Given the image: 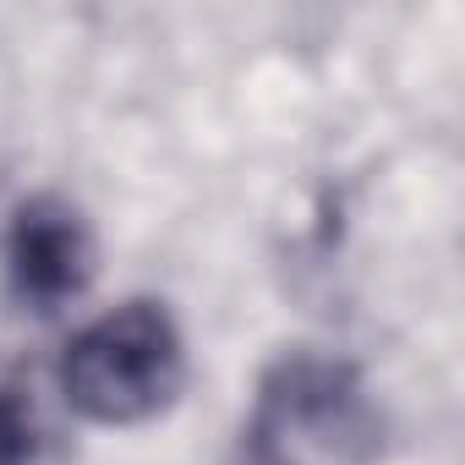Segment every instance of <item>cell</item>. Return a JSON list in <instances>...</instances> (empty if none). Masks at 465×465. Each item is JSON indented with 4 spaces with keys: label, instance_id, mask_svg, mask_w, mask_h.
I'll use <instances>...</instances> for the list:
<instances>
[{
    "label": "cell",
    "instance_id": "cell-1",
    "mask_svg": "<svg viewBox=\"0 0 465 465\" xmlns=\"http://www.w3.org/2000/svg\"><path fill=\"white\" fill-rule=\"evenodd\" d=\"M186 383V345L159 302H126L72 334L61 356V394L99 427H137L159 416Z\"/></svg>",
    "mask_w": 465,
    "mask_h": 465
},
{
    "label": "cell",
    "instance_id": "cell-3",
    "mask_svg": "<svg viewBox=\"0 0 465 465\" xmlns=\"http://www.w3.org/2000/svg\"><path fill=\"white\" fill-rule=\"evenodd\" d=\"M0 263H6V291L28 312H61L77 302L94 280V230L77 203L66 197H28L6 219V242H0Z\"/></svg>",
    "mask_w": 465,
    "mask_h": 465
},
{
    "label": "cell",
    "instance_id": "cell-2",
    "mask_svg": "<svg viewBox=\"0 0 465 465\" xmlns=\"http://www.w3.org/2000/svg\"><path fill=\"white\" fill-rule=\"evenodd\" d=\"M361 432H367V421H361V389H356L351 367L296 356L263 383L258 421H252V443L263 460H274V465L334 460Z\"/></svg>",
    "mask_w": 465,
    "mask_h": 465
},
{
    "label": "cell",
    "instance_id": "cell-4",
    "mask_svg": "<svg viewBox=\"0 0 465 465\" xmlns=\"http://www.w3.org/2000/svg\"><path fill=\"white\" fill-rule=\"evenodd\" d=\"M39 454H45L39 411L12 372H0V465H39Z\"/></svg>",
    "mask_w": 465,
    "mask_h": 465
}]
</instances>
